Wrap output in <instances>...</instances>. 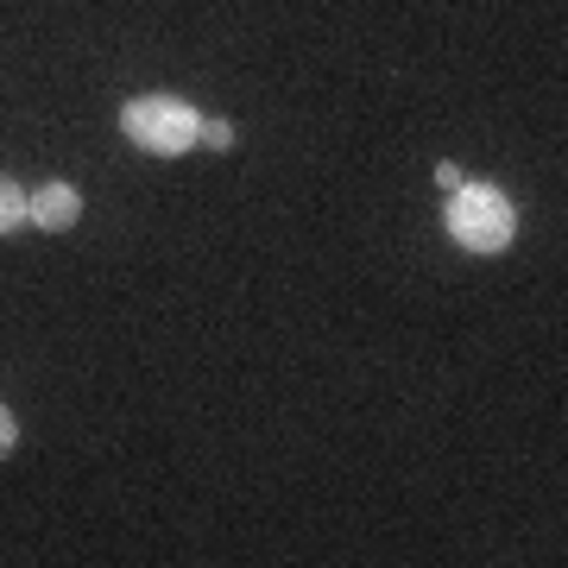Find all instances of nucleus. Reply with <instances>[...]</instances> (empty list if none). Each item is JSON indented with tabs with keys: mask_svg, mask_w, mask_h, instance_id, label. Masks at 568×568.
<instances>
[{
	"mask_svg": "<svg viewBox=\"0 0 568 568\" xmlns=\"http://www.w3.org/2000/svg\"><path fill=\"white\" fill-rule=\"evenodd\" d=\"M26 222H32V196H26L7 171H0V234H20Z\"/></svg>",
	"mask_w": 568,
	"mask_h": 568,
	"instance_id": "obj_4",
	"label": "nucleus"
},
{
	"mask_svg": "<svg viewBox=\"0 0 568 568\" xmlns=\"http://www.w3.org/2000/svg\"><path fill=\"white\" fill-rule=\"evenodd\" d=\"M196 140H203L209 152H227V145H234V126H227V121H203V133H196Z\"/></svg>",
	"mask_w": 568,
	"mask_h": 568,
	"instance_id": "obj_5",
	"label": "nucleus"
},
{
	"mask_svg": "<svg viewBox=\"0 0 568 568\" xmlns=\"http://www.w3.org/2000/svg\"><path fill=\"white\" fill-rule=\"evenodd\" d=\"M32 222H39L44 234L77 227L82 222V190L77 183H44V190H32Z\"/></svg>",
	"mask_w": 568,
	"mask_h": 568,
	"instance_id": "obj_3",
	"label": "nucleus"
},
{
	"mask_svg": "<svg viewBox=\"0 0 568 568\" xmlns=\"http://www.w3.org/2000/svg\"><path fill=\"white\" fill-rule=\"evenodd\" d=\"M13 448H20V417H13V410L0 405V462H7Z\"/></svg>",
	"mask_w": 568,
	"mask_h": 568,
	"instance_id": "obj_6",
	"label": "nucleus"
},
{
	"mask_svg": "<svg viewBox=\"0 0 568 568\" xmlns=\"http://www.w3.org/2000/svg\"><path fill=\"white\" fill-rule=\"evenodd\" d=\"M443 222H448V234H455L467 253H506L511 234H518V209L506 203V190L462 178V190H448Z\"/></svg>",
	"mask_w": 568,
	"mask_h": 568,
	"instance_id": "obj_1",
	"label": "nucleus"
},
{
	"mask_svg": "<svg viewBox=\"0 0 568 568\" xmlns=\"http://www.w3.org/2000/svg\"><path fill=\"white\" fill-rule=\"evenodd\" d=\"M121 133L140 152H152V159H183L196 145V133H203V114L190 102H178V95H133L121 108Z\"/></svg>",
	"mask_w": 568,
	"mask_h": 568,
	"instance_id": "obj_2",
	"label": "nucleus"
}]
</instances>
